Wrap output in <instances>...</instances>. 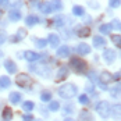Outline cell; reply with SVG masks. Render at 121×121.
Masks as SVG:
<instances>
[{"label":"cell","instance_id":"cell-12","mask_svg":"<svg viewBox=\"0 0 121 121\" xmlns=\"http://www.w3.org/2000/svg\"><path fill=\"white\" fill-rule=\"evenodd\" d=\"M40 54L36 53V52H34V50H25L24 52V59L26 61H29V63H35V61L40 60Z\"/></svg>","mask_w":121,"mask_h":121},{"label":"cell","instance_id":"cell-6","mask_svg":"<svg viewBox=\"0 0 121 121\" xmlns=\"http://www.w3.org/2000/svg\"><path fill=\"white\" fill-rule=\"evenodd\" d=\"M7 100H9V103H10L11 106H18V104H21V103L24 102V96H22V93L18 92V91H11V92L9 93Z\"/></svg>","mask_w":121,"mask_h":121},{"label":"cell","instance_id":"cell-21","mask_svg":"<svg viewBox=\"0 0 121 121\" xmlns=\"http://www.w3.org/2000/svg\"><path fill=\"white\" fill-rule=\"evenodd\" d=\"M11 78L9 75H1L0 77V91H6V89H10L11 86Z\"/></svg>","mask_w":121,"mask_h":121},{"label":"cell","instance_id":"cell-46","mask_svg":"<svg viewBox=\"0 0 121 121\" xmlns=\"http://www.w3.org/2000/svg\"><path fill=\"white\" fill-rule=\"evenodd\" d=\"M3 56H4V53H3V50L0 49V59H3Z\"/></svg>","mask_w":121,"mask_h":121},{"label":"cell","instance_id":"cell-43","mask_svg":"<svg viewBox=\"0 0 121 121\" xmlns=\"http://www.w3.org/2000/svg\"><path fill=\"white\" fill-rule=\"evenodd\" d=\"M6 40H7V36H6V35H3V34H0V45H3Z\"/></svg>","mask_w":121,"mask_h":121},{"label":"cell","instance_id":"cell-2","mask_svg":"<svg viewBox=\"0 0 121 121\" xmlns=\"http://www.w3.org/2000/svg\"><path fill=\"white\" fill-rule=\"evenodd\" d=\"M70 67L74 70V73L78 75H84L88 73V63L81 57H71L70 59Z\"/></svg>","mask_w":121,"mask_h":121},{"label":"cell","instance_id":"cell-31","mask_svg":"<svg viewBox=\"0 0 121 121\" xmlns=\"http://www.w3.org/2000/svg\"><path fill=\"white\" fill-rule=\"evenodd\" d=\"M78 103L82 104V106H89L91 104V97L88 96L86 93H82V95L78 96Z\"/></svg>","mask_w":121,"mask_h":121},{"label":"cell","instance_id":"cell-10","mask_svg":"<svg viewBox=\"0 0 121 121\" xmlns=\"http://www.w3.org/2000/svg\"><path fill=\"white\" fill-rule=\"evenodd\" d=\"M68 75H70L68 67L67 65H61L60 68H59V71H57V74H56V82H61V81L67 79Z\"/></svg>","mask_w":121,"mask_h":121},{"label":"cell","instance_id":"cell-25","mask_svg":"<svg viewBox=\"0 0 121 121\" xmlns=\"http://www.w3.org/2000/svg\"><path fill=\"white\" fill-rule=\"evenodd\" d=\"M109 91H110V95H111L113 99H116V100H120L121 99V82H118L116 86H113Z\"/></svg>","mask_w":121,"mask_h":121},{"label":"cell","instance_id":"cell-44","mask_svg":"<svg viewBox=\"0 0 121 121\" xmlns=\"http://www.w3.org/2000/svg\"><path fill=\"white\" fill-rule=\"evenodd\" d=\"M0 4H3V6H7V4H9V0H0Z\"/></svg>","mask_w":121,"mask_h":121},{"label":"cell","instance_id":"cell-14","mask_svg":"<svg viewBox=\"0 0 121 121\" xmlns=\"http://www.w3.org/2000/svg\"><path fill=\"white\" fill-rule=\"evenodd\" d=\"M99 82H102V84L104 85H109L111 81H113V74L107 71V70H104V71H102L100 75H99V79H97Z\"/></svg>","mask_w":121,"mask_h":121},{"label":"cell","instance_id":"cell-17","mask_svg":"<svg viewBox=\"0 0 121 121\" xmlns=\"http://www.w3.org/2000/svg\"><path fill=\"white\" fill-rule=\"evenodd\" d=\"M48 43L50 45V48L57 49L60 46V36L57 34H49L48 36Z\"/></svg>","mask_w":121,"mask_h":121},{"label":"cell","instance_id":"cell-19","mask_svg":"<svg viewBox=\"0 0 121 121\" xmlns=\"http://www.w3.org/2000/svg\"><path fill=\"white\" fill-rule=\"evenodd\" d=\"M21 18H22V13H21V10L11 9V10L9 11V20H10V21H13V22H18Z\"/></svg>","mask_w":121,"mask_h":121},{"label":"cell","instance_id":"cell-3","mask_svg":"<svg viewBox=\"0 0 121 121\" xmlns=\"http://www.w3.org/2000/svg\"><path fill=\"white\" fill-rule=\"evenodd\" d=\"M29 70H31V73L36 74V75L45 78V79H49L52 77V68L48 64H31Z\"/></svg>","mask_w":121,"mask_h":121},{"label":"cell","instance_id":"cell-24","mask_svg":"<svg viewBox=\"0 0 121 121\" xmlns=\"http://www.w3.org/2000/svg\"><path fill=\"white\" fill-rule=\"evenodd\" d=\"M92 43H93V48H96V49L104 48V46L107 45L106 39L102 36V35H96V36H93V40H92Z\"/></svg>","mask_w":121,"mask_h":121},{"label":"cell","instance_id":"cell-15","mask_svg":"<svg viewBox=\"0 0 121 121\" xmlns=\"http://www.w3.org/2000/svg\"><path fill=\"white\" fill-rule=\"evenodd\" d=\"M71 56V49L67 45H63V46H59L57 48V57L60 59H65V57H70Z\"/></svg>","mask_w":121,"mask_h":121},{"label":"cell","instance_id":"cell-4","mask_svg":"<svg viewBox=\"0 0 121 121\" xmlns=\"http://www.w3.org/2000/svg\"><path fill=\"white\" fill-rule=\"evenodd\" d=\"M95 111L102 120L110 118V103L107 100H99L95 104Z\"/></svg>","mask_w":121,"mask_h":121},{"label":"cell","instance_id":"cell-11","mask_svg":"<svg viewBox=\"0 0 121 121\" xmlns=\"http://www.w3.org/2000/svg\"><path fill=\"white\" fill-rule=\"evenodd\" d=\"M14 117V110L10 106H4L1 109V121H13Z\"/></svg>","mask_w":121,"mask_h":121},{"label":"cell","instance_id":"cell-48","mask_svg":"<svg viewBox=\"0 0 121 121\" xmlns=\"http://www.w3.org/2000/svg\"><path fill=\"white\" fill-rule=\"evenodd\" d=\"M34 121H43V120H40V118H38V120H36V118H35Z\"/></svg>","mask_w":121,"mask_h":121},{"label":"cell","instance_id":"cell-22","mask_svg":"<svg viewBox=\"0 0 121 121\" xmlns=\"http://www.w3.org/2000/svg\"><path fill=\"white\" fill-rule=\"evenodd\" d=\"M38 10L42 13V14H45V15H48V14H50V13H53L52 6H50L49 1H40V3L38 4Z\"/></svg>","mask_w":121,"mask_h":121},{"label":"cell","instance_id":"cell-50","mask_svg":"<svg viewBox=\"0 0 121 121\" xmlns=\"http://www.w3.org/2000/svg\"><path fill=\"white\" fill-rule=\"evenodd\" d=\"M120 74H121V71H120Z\"/></svg>","mask_w":121,"mask_h":121},{"label":"cell","instance_id":"cell-1","mask_svg":"<svg viewBox=\"0 0 121 121\" xmlns=\"http://www.w3.org/2000/svg\"><path fill=\"white\" fill-rule=\"evenodd\" d=\"M57 95L64 100H71L78 95V86L73 82H65L57 89Z\"/></svg>","mask_w":121,"mask_h":121},{"label":"cell","instance_id":"cell-29","mask_svg":"<svg viewBox=\"0 0 121 121\" xmlns=\"http://www.w3.org/2000/svg\"><path fill=\"white\" fill-rule=\"evenodd\" d=\"M74 111H75V106H74L73 103H67V104H64L63 106V114L65 116V117H68L70 114H73Z\"/></svg>","mask_w":121,"mask_h":121},{"label":"cell","instance_id":"cell-37","mask_svg":"<svg viewBox=\"0 0 121 121\" xmlns=\"http://www.w3.org/2000/svg\"><path fill=\"white\" fill-rule=\"evenodd\" d=\"M85 92H86V95H88V93H93V92H95V84L91 82V81L86 82V84H85Z\"/></svg>","mask_w":121,"mask_h":121},{"label":"cell","instance_id":"cell-40","mask_svg":"<svg viewBox=\"0 0 121 121\" xmlns=\"http://www.w3.org/2000/svg\"><path fill=\"white\" fill-rule=\"evenodd\" d=\"M109 6L111 9H118L121 6V0H109Z\"/></svg>","mask_w":121,"mask_h":121},{"label":"cell","instance_id":"cell-35","mask_svg":"<svg viewBox=\"0 0 121 121\" xmlns=\"http://www.w3.org/2000/svg\"><path fill=\"white\" fill-rule=\"evenodd\" d=\"M15 36H17L18 40H22L26 36V28H18L17 32H15Z\"/></svg>","mask_w":121,"mask_h":121},{"label":"cell","instance_id":"cell-32","mask_svg":"<svg viewBox=\"0 0 121 121\" xmlns=\"http://www.w3.org/2000/svg\"><path fill=\"white\" fill-rule=\"evenodd\" d=\"M111 31H113V28H111V25L107 24V22H106V24H102L99 26V32H100L102 35H109Z\"/></svg>","mask_w":121,"mask_h":121},{"label":"cell","instance_id":"cell-7","mask_svg":"<svg viewBox=\"0 0 121 121\" xmlns=\"http://www.w3.org/2000/svg\"><path fill=\"white\" fill-rule=\"evenodd\" d=\"M102 57H103V60L106 61L107 64H113V63L116 61V59H117V53H116V50H113V49H104Z\"/></svg>","mask_w":121,"mask_h":121},{"label":"cell","instance_id":"cell-8","mask_svg":"<svg viewBox=\"0 0 121 121\" xmlns=\"http://www.w3.org/2000/svg\"><path fill=\"white\" fill-rule=\"evenodd\" d=\"M110 117L114 121H121V103H114L110 106Z\"/></svg>","mask_w":121,"mask_h":121},{"label":"cell","instance_id":"cell-27","mask_svg":"<svg viewBox=\"0 0 121 121\" xmlns=\"http://www.w3.org/2000/svg\"><path fill=\"white\" fill-rule=\"evenodd\" d=\"M75 32L79 38H88L91 35V28L89 26H79V28H77Z\"/></svg>","mask_w":121,"mask_h":121},{"label":"cell","instance_id":"cell-16","mask_svg":"<svg viewBox=\"0 0 121 121\" xmlns=\"http://www.w3.org/2000/svg\"><path fill=\"white\" fill-rule=\"evenodd\" d=\"M40 22V20H39V17L35 15V14H28L26 17H25V25L26 26H29V28H32V26H35Z\"/></svg>","mask_w":121,"mask_h":121},{"label":"cell","instance_id":"cell-38","mask_svg":"<svg viewBox=\"0 0 121 121\" xmlns=\"http://www.w3.org/2000/svg\"><path fill=\"white\" fill-rule=\"evenodd\" d=\"M34 120H35V117H34L32 113H24L21 116V121H34Z\"/></svg>","mask_w":121,"mask_h":121},{"label":"cell","instance_id":"cell-23","mask_svg":"<svg viewBox=\"0 0 121 121\" xmlns=\"http://www.w3.org/2000/svg\"><path fill=\"white\" fill-rule=\"evenodd\" d=\"M78 120L79 121H93V116L89 110L82 109L79 110V114H78Z\"/></svg>","mask_w":121,"mask_h":121},{"label":"cell","instance_id":"cell-30","mask_svg":"<svg viewBox=\"0 0 121 121\" xmlns=\"http://www.w3.org/2000/svg\"><path fill=\"white\" fill-rule=\"evenodd\" d=\"M34 42H35V46L38 49H45L48 46V39H45V38H34Z\"/></svg>","mask_w":121,"mask_h":121},{"label":"cell","instance_id":"cell-33","mask_svg":"<svg viewBox=\"0 0 121 121\" xmlns=\"http://www.w3.org/2000/svg\"><path fill=\"white\" fill-rule=\"evenodd\" d=\"M67 21H68V18H67L65 15H57V17L54 18L56 26H64V25L67 24Z\"/></svg>","mask_w":121,"mask_h":121},{"label":"cell","instance_id":"cell-34","mask_svg":"<svg viewBox=\"0 0 121 121\" xmlns=\"http://www.w3.org/2000/svg\"><path fill=\"white\" fill-rule=\"evenodd\" d=\"M73 14L75 15V17H84L85 15V9L82 7V6H74L73 7Z\"/></svg>","mask_w":121,"mask_h":121},{"label":"cell","instance_id":"cell-28","mask_svg":"<svg viewBox=\"0 0 121 121\" xmlns=\"http://www.w3.org/2000/svg\"><path fill=\"white\" fill-rule=\"evenodd\" d=\"M49 3H50V6H52V10H53V11H61V10H63V7H64V4H63V1H61V0H50Z\"/></svg>","mask_w":121,"mask_h":121},{"label":"cell","instance_id":"cell-5","mask_svg":"<svg viewBox=\"0 0 121 121\" xmlns=\"http://www.w3.org/2000/svg\"><path fill=\"white\" fill-rule=\"evenodd\" d=\"M31 84H32V78H31L29 74H26V73H18L17 74V77H15V85H17L18 88L29 91Z\"/></svg>","mask_w":121,"mask_h":121},{"label":"cell","instance_id":"cell-18","mask_svg":"<svg viewBox=\"0 0 121 121\" xmlns=\"http://www.w3.org/2000/svg\"><path fill=\"white\" fill-rule=\"evenodd\" d=\"M35 107H36V104H35L34 100H24L21 103V110L24 113H32L35 110Z\"/></svg>","mask_w":121,"mask_h":121},{"label":"cell","instance_id":"cell-13","mask_svg":"<svg viewBox=\"0 0 121 121\" xmlns=\"http://www.w3.org/2000/svg\"><path fill=\"white\" fill-rule=\"evenodd\" d=\"M75 50H77V53L79 54V56H86V54H89L91 52H92V49H91V46L88 45V43H78L77 45V48H75Z\"/></svg>","mask_w":121,"mask_h":121},{"label":"cell","instance_id":"cell-9","mask_svg":"<svg viewBox=\"0 0 121 121\" xmlns=\"http://www.w3.org/2000/svg\"><path fill=\"white\" fill-rule=\"evenodd\" d=\"M3 67H4V70L7 71V74H17L18 73V65H17V63L14 60H11V59L4 60Z\"/></svg>","mask_w":121,"mask_h":121},{"label":"cell","instance_id":"cell-42","mask_svg":"<svg viewBox=\"0 0 121 121\" xmlns=\"http://www.w3.org/2000/svg\"><path fill=\"white\" fill-rule=\"evenodd\" d=\"M120 79H121V74L120 73L113 74V81H118V82H120Z\"/></svg>","mask_w":121,"mask_h":121},{"label":"cell","instance_id":"cell-45","mask_svg":"<svg viewBox=\"0 0 121 121\" xmlns=\"http://www.w3.org/2000/svg\"><path fill=\"white\" fill-rule=\"evenodd\" d=\"M63 121H77V120H74L73 117H65V118H64Z\"/></svg>","mask_w":121,"mask_h":121},{"label":"cell","instance_id":"cell-47","mask_svg":"<svg viewBox=\"0 0 121 121\" xmlns=\"http://www.w3.org/2000/svg\"><path fill=\"white\" fill-rule=\"evenodd\" d=\"M3 14H4V11H3V10H1V9H0V18H1V17H3Z\"/></svg>","mask_w":121,"mask_h":121},{"label":"cell","instance_id":"cell-49","mask_svg":"<svg viewBox=\"0 0 121 121\" xmlns=\"http://www.w3.org/2000/svg\"><path fill=\"white\" fill-rule=\"evenodd\" d=\"M29 1H36V0H29Z\"/></svg>","mask_w":121,"mask_h":121},{"label":"cell","instance_id":"cell-26","mask_svg":"<svg viewBox=\"0 0 121 121\" xmlns=\"http://www.w3.org/2000/svg\"><path fill=\"white\" fill-rule=\"evenodd\" d=\"M61 109V104L59 100H50L48 104V110L50 113H57V111H60Z\"/></svg>","mask_w":121,"mask_h":121},{"label":"cell","instance_id":"cell-20","mask_svg":"<svg viewBox=\"0 0 121 121\" xmlns=\"http://www.w3.org/2000/svg\"><path fill=\"white\" fill-rule=\"evenodd\" d=\"M39 99H40L42 103H49L50 100H53V93H52V91H49V89H43V91H40V93H39Z\"/></svg>","mask_w":121,"mask_h":121},{"label":"cell","instance_id":"cell-36","mask_svg":"<svg viewBox=\"0 0 121 121\" xmlns=\"http://www.w3.org/2000/svg\"><path fill=\"white\" fill-rule=\"evenodd\" d=\"M111 42H113L117 48H121V35H118V34L111 35Z\"/></svg>","mask_w":121,"mask_h":121},{"label":"cell","instance_id":"cell-39","mask_svg":"<svg viewBox=\"0 0 121 121\" xmlns=\"http://www.w3.org/2000/svg\"><path fill=\"white\" fill-rule=\"evenodd\" d=\"M110 25H111V28H113V29H121V21H120V20H117V18H116V20H113V21L110 22Z\"/></svg>","mask_w":121,"mask_h":121},{"label":"cell","instance_id":"cell-41","mask_svg":"<svg viewBox=\"0 0 121 121\" xmlns=\"http://www.w3.org/2000/svg\"><path fill=\"white\" fill-rule=\"evenodd\" d=\"M88 4H89V7H92V9H99L100 7V4L95 1V0H88Z\"/></svg>","mask_w":121,"mask_h":121}]
</instances>
